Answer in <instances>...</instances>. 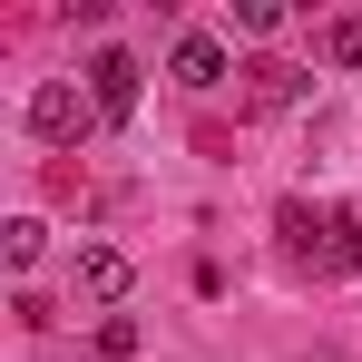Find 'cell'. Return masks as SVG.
<instances>
[{"mask_svg": "<svg viewBox=\"0 0 362 362\" xmlns=\"http://www.w3.org/2000/svg\"><path fill=\"white\" fill-rule=\"evenodd\" d=\"M245 98H255V108H294V98H303V69L255 59V69H245Z\"/></svg>", "mask_w": 362, "mask_h": 362, "instance_id": "obj_5", "label": "cell"}, {"mask_svg": "<svg viewBox=\"0 0 362 362\" xmlns=\"http://www.w3.org/2000/svg\"><path fill=\"white\" fill-rule=\"evenodd\" d=\"M137 88H147V69L127 59V49H98V59H88V98H98V118H137Z\"/></svg>", "mask_w": 362, "mask_h": 362, "instance_id": "obj_2", "label": "cell"}, {"mask_svg": "<svg viewBox=\"0 0 362 362\" xmlns=\"http://www.w3.org/2000/svg\"><path fill=\"white\" fill-rule=\"evenodd\" d=\"M127 284H137V264H127L118 245H78V294L88 303H118Z\"/></svg>", "mask_w": 362, "mask_h": 362, "instance_id": "obj_3", "label": "cell"}, {"mask_svg": "<svg viewBox=\"0 0 362 362\" xmlns=\"http://www.w3.org/2000/svg\"><path fill=\"white\" fill-rule=\"evenodd\" d=\"M40 245H49V226H40V216H20V226L0 235V255H10V274H30V264H40Z\"/></svg>", "mask_w": 362, "mask_h": 362, "instance_id": "obj_8", "label": "cell"}, {"mask_svg": "<svg viewBox=\"0 0 362 362\" xmlns=\"http://www.w3.org/2000/svg\"><path fill=\"white\" fill-rule=\"evenodd\" d=\"M235 30L245 40H274L284 30V0H235Z\"/></svg>", "mask_w": 362, "mask_h": 362, "instance_id": "obj_9", "label": "cell"}, {"mask_svg": "<svg viewBox=\"0 0 362 362\" xmlns=\"http://www.w3.org/2000/svg\"><path fill=\"white\" fill-rule=\"evenodd\" d=\"M30 127H40L49 147H69V137L98 127V98H88L78 78H40V88H30Z\"/></svg>", "mask_w": 362, "mask_h": 362, "instance_id": "obj_1", "label": "cell"}, {"mask_svg": "<svg viewBox=\"0 0 362 362\" xmlns=\"http://www.w3.org/2000/svg\"><path fill=\"white\" fill-rule=\"evenodd\" d=\"M137 343H147V333H137V313H108V323H98V353H108V362H127Z\"/></svg>", "mask_w": 362, "mask_h": 362, "instance_id": "obj_10", "label": "cell"}, {"mask_svg": "<svg viewBox=\"0 0 362 362\" xmlns=\"http://www.w3.org/2000/svg\"><path fill=\"white\" fill-rule=\"evenodd\" d=\"M274 226H284V245H294V255H313V264H323V245H333V216H323V206H303V196H294Z\"/></svg>", "mask_w": 362, "mask_h": 362, "instance_id": "obj_6", "label": "cell"}, {"mask_svg": "<svg viewBox=\"0 0 362 362\" xmlns=\"http://www.w3.org/2000/svg\"><path fill=\"white\" fill-rule=\"evenodd\" d=\"M177 78H186V88H226V40L186 30V40H177Z\"/></svg>", "mask_w": 362, "mask_h": 362, "instance_id": "obj_4", "label": "cell"}, {"mask_svg": "<svg viewBox=\"0 0 362 362\" xmlns=\"http://www.w3.org/2000/svg\"><path fill=\"white\" fill-rule=\"evenodd\" d=\"M323 49H333L343 69H362V20H333V30H323Z\"/></svg>", "mask_w": 362, "mask_h": 362, "instance_id": "obj_11", "label": "cell"}, {"mask_svg": "<svg viewBox=\"0 0 362 362\" xmlns=\"http://www.w3.org/2000/svg\"><path fill=\"white\" fill-rule=\"evenodd\" d=\"M353 264H362V206H343V216H333V245H323L313 274H353Z\"/></svg>", "mask_w": 362, "mask_h": 362, "instance_id": "obj_7", "label": "cell"}]
</instances>
